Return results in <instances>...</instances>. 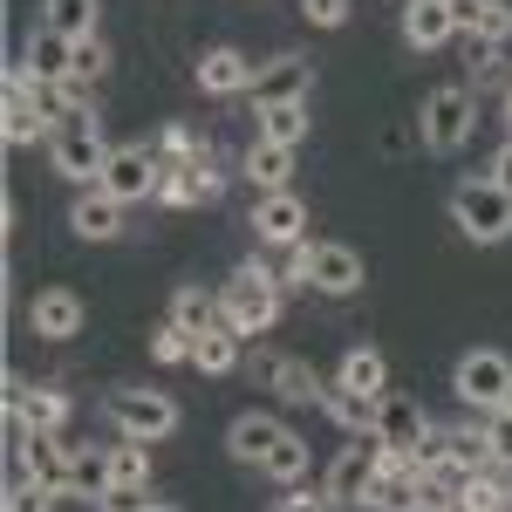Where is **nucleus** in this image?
<instances>
[{
    "label": "nucleus",
    "instance_id": "6",
    "mask_svg": "<svg viewBox=\"0 0 512 512\" xmlns=\"http://www.w3.org/2000/svg\"><path fill=\"white\" fill-rule=\"evenodd\" d=\"M164 185V158L151 144H117L110 164H103V178H96V192H110L117 205H137V198H158Z\"/></svg>",
    "mask_w": 512,
    "mask_h": 512
},
{
    "label": "nucleus",
    "instance_id": "14",
    "mask_svg": "<svg viewBox=\"0 0 512 512\" xmlns=\"http://www.w3.org/2000/svg\"><path fill=\"white\" fill-rule=\"evenodd\" d=\"M308 82H315V69H308V55H274V62H260V76H253V110H267V103H308Z\"/></svg>",
    "mask_w": 512,
    "mask_h": 512
},
{
    "label": "nucleus",
    "instance_id": "2",
    "mask_svg": "<svg viewBox=\"0 0 512 512\" xmlns=\"http://www.w3.org/2000/svg\"><path fill=\"white\" fill-rule=\"evenodd\" d=\"M451 226L478 246H499L512 239V192H499L492 178H465V185H451Z\"/></svg>",
    "mask_w": 512,
    "mask_h": 512
},
{
    "label": "nucleus",
    "instance_id": "41",
    "mask_svg": "<svg viewBox=\"0 0 512 512\" xmlns=\"http://www.w3.org/2000/svg\"><path fill=\"white\" fill-rule=\"evenodd\" d=\"M301 14L315 28H349V0H301Z\"/></svg>",
    "mask_w": 512,
    "mask_h": 512
},
{
    "label": "nucleus",
    "instance_id": "5",
    "mask_svg": "<svg viewBox=\"0 0 512 512\" xmlns=\"http://www.w3.org/2000/svg\"><path fill=\"white\" fill-rule=\"evenodd\" d=\"M110 151H117V144H103L96 117H76V123H62V130L48 137V164H55L69 185H89V192H96V178H103Z\"/></svg>",
    "mask_w": 512,
    "mask_h": 512
},
{
    "label": "nucleus",
    "instance_id": "47",
    "mask_svg": "<svg viewBox=\"0 0 512 512\" xmlns=\"http://www.w3.org/2000/svg\"><path fill=\"white\" fill-rule=\"evenodd\" d=\"M499 410H512V390H506V403H499Z\"/></svg>",
    "mask_w": 512,
    "mask_h": 512
},
{
    "label": "nucleus",
    "instance_id": "17",
    "mask_svg": "<svg viewBox=\"0 0 512 512\" xmlns=\"http://www.w3.org/2000/svg\"><path fill=\"white\" fill-rule=\"evenodd\" d=\"M403 41H410V48H424V55L451 48V41H458L451 7H444V0H410V7H403Z\"/></svg>",
    "mask_w": 512,
    "mask_h": 512
},
{
    "label": "nucleus",
    "instance_id": "45",
    "mask_svg": "<svg viewBox=\"0 0 512 512\" xmlns=\"http://www.w3.org/2000/svg\"><path fill=\"white\" fill-rule=\"evenodd\" d=\"M151 512H185V506H171V499H158V506H151Z\"/></svg>",
    "mask_w": 512,
    "mask_h": 512
},
{
    "label": "nucleus",
    "instance_id": "7",
    "mask_svg": "<svg viewBox=\"0 0 512 512\" xmlns=\"http://www.w3.org/2000/svg\"><path fill=\"white\" fill-rule=\"evenodd\" d=\"M76 444L82 437H69V431H14V472L69 492V458H76Z\"/></svg>",
    "mask_w": 512,
    "mask_h": 512
},
{
    "label": "nucleus",
    "instance_id": "25",
    "mask_svg": "<svg viewBox=\"0 0 512 512\" xmlns=\"http://www.w3.org/2000/svg\"><path fill=\"white\" fill-rule=\"evenodd\" d=\"M369 512H431V492L417 472H383L369 492Z\"/></svg>",
    "mask_w": 512,
    "mask_h": 512
},
{
    "label": "nucleus",
    "instance_id": "44",
    "mask_svg": "<svg viewBox=\"0 0 512 512\" xmlns=\"http://www.w3.org/2000/svg\"><path fill=\"white\" fill-rule=\"evenodd\" d=\"M444 512H478V506H465V499H451V506H444Z\"/></svg>",
    "mask_w": 512,
    "mask_h": 512
},
{
    "label": "nucleus",
    "instance_id": "12",
    "mask_svg": "<svg viewBox=\"0 0 512 512\" xmlns=\"http://www.w3.org/2000/svg\"><path fill=\"white\" fill-rule=\"evenodd\" d=\"M89 308H82L76 287H41L35 301H28V328H35L41 342H76Z\"/></svg>",
    "mask_w": 512,
    "mask_h": 512
},
{
    "label": "nucleus",
    "instance_id": "18",
    "mask_svg": "<svg viewBox=\"0 0 512 512\" xmlns=\"http://www.w3.org/2000/svg\"><path fill=\"white\" fill-rule=\"evenodd\" d=\"M253 76H260V69H253L239 48H205L192 82L205 89V96H239V89H253Z\"/></svg>",
    "mask_w": 512,
    "mask_h": 512
},
{
    "label": "nucleus",
    "instance_id": "15",
    "mask_svg": "<svg viewBox=\"0 0 512 512\" xmlns=\"http://www.w3.org/2000/svg\"><path fill=\"white\" fill-rule=\"evenodd\" d=\"M280 437H287V424H280V417H267V410H239L233 424H226V451H233L239 465H267Z\"/></svg>",
    "mask_w": 512,
    "mask_h": 512
},
{
    "label": "nucleus",
    "instance_id": "19",
    "mask_svg": "<svg viewBox=\"0 0 512 512\" xmlns=\"http://www.w3.org/2000/svg\"><path fill=\"white\" fill-rule=\"evenodd\" d=\"M21 69H28L35 82H62V76H76V41L55 35V28H35V35H28V48H21Z\"/></svg>",
    "mask_w": 512,
    "mask_h": 512
},
{
    "label": "nucleus",
    "instance_id": "3",
    "mask_svg": "<svg viewBox=\"0 0 512 512\" xmlns=\"http://www.w3.org/2000/svg\"><path fill=\"white\" fill-rule=\"evenodd\" d=\"M417 130H424V151H437V158H444V151H465V137L478 130V89H465V82L431 89Z\"/></svg>",
    "mask_w": 512,
    "mask_h": 512
},
{
    "label": "nucleus",
    "instance_id": "32",
    "mask_svg": "<svg viewBox=\"0 0 512 512\" xmlns=\"http://www.w3.org/2000/svg\"><path fill=\"white\" fill-rule=\"evenodd\" d=\"M465 35L485 41V48H506V41H512V7H506V0H485V7H478V21L465 28Z\"/></svg>",
    "mask_w": 512,
    "mask_h": 512
},
{
    "label": "nucleus",
    "instance_id": "24",
    "mask_svg": "<svg viewBox=\"0 0 512 512\" xmlns=\"http://www.w3.org/2000/svg\"><path fill=\"white\" fill-rule=\"evenodd\" d=\"M246 178L267 185V192H294V151L274 144V137H253L246 144Z\"/></svg>",
    "mask_w": 512,
    "mask_h": 512
},
{
    "label": "nucleus",
    "instance_id": "13",
    "mask_svg": "<svg viewBox=\"0 0 512 512\" xmlns=\"http://www.w3.org/2000/svg\"><path fill=\"white\" fill-rule=\"evenodd\" d=\"M7 417H14V431H62L69 424V396L7 376Z\"/></svg>",
    "mask_w": 512,
    "mask_h": 512
},
{
    "label": "nucleus",
    "instance_id": "42",
    "mask_svg": "<svg viewBox=\"0 0 512 512\" xmlns=\"http://www.w3.org/2000/svg\"><path fill=\"white\" fill-rule=\"evenodd\" d=\"M485 178H492L499 192H512V137L499 144V158H492V171H485Z\"/></svg>",
    "mask_w": 512,
    "mask_h": 512
},
{
    "label": "nucleus",
    "instance_id": "8",
    "mask_svg": "<svg viewBox=\"0 0 512 512\" xmlns=\"http://www.w3.org/2000/svg\"><path fill=\"white\" fill-rule=\"evenodd\" d=\"M376 478H383V444H376V437H349L342 458L328 465V499H335V506H369Z\"/></svg>",
    "mask_w": 512,
    "mask_h": 512
},
{
    "label": "nucleus",
    "instance_id": "21",
    "mask_svg": "<svg viewBox=\"0 0 512 512\" xmlns=\"http://www.w3.org/2000/svg\"><path fill=\"white\" fill-rule=\"evenodd\" d=\"M192 369H198V376H233V369H246V335L226 328V321L205 328V335L192 342Z\"/></svg>",
    "mask_w": 512,
    "mask_h": 512
},
{
    "label": "nucleus",
    "instance_id": "40",
    "mask_svg": "<svg viewBox=\"0 0 512 512\" xmlns=\"http://www.w3.org/2000/svg\"><path fill=\"white\" fill-rule=\"evenodd\" d=\"M103 69H110V48H103L96 35H89V41H76V82H96Z\"/></svg>",
    "mask_w": 512,
    "mask_h": 512
},
{
    "label": "nucleus",
    "instance_id": "34",
    "mask_svg": "<svg viewBox=\"0 0 512 512\" xmlns=\"http://www.w3.org/2000/svg\"><path fill=\"white\" fill-rule=\"evenodd\" d=\"M55 485H41V478H21L14 472V485H7V512H55Z\"/></svg>",
    "mask_w": 512,
    "mask_h": 512
},
{
    "label": "nucleus",
    "instance_id": "22",
    "mask_svg": "<svg viewBox=\"0 0 512 512\" xmlns=\"http://www.w3.org/2000/svg\"><path fill=\"white\" fill-rule=\"evenodd\" d=\"M123 212L130 205H117L110 192H82L69 205V226H76V239H123Z\"/></svg>",
    "mask_w": 512,
    "mask_h": 512
},
{
    "label": "nucleus",
    "instance_id": "10",
    "mask_svg": "<svg viewBox=\"0 0 512 512\" xmlns=\"http://www.w3.org/2000/svg\"><path fill=\"white\" fill-rule=\"evenodd\" d=\"M246 369L280 396V403H321V376L301 362V355H280V349H246Z\"/></svg>",
    "mask_w": 512,
    "mask_h": 512
},
{
    "label": "nucleus",
    "instance_id": "9",
    "mask_svg": "<svg viewBox=\"0 0 512 512\" xmlns=\"http://www.w3.org/2000/svg\"><path fill=\"white\" fill-rule=\"evenodd\" d=\"M451 390H458V403H472V410H499L506 390H512V362L499 349H465L458 376H451Z\"/></svg>",
    "mask_w": 512,
    "mask_h": 512
},
{
    "label": "nucleus",
    "instance_id": "11",
    "mask_svg": "<svg viewBox=\"0 0 512 512\" xmlns=\"http://www.w3.org/2000/svg\"><path fill=\"white\" fill-rule=\"evenodd\" d=\"M253 239L260 246H308V205H301V192H260V205H253Z\"/></svg>",
    "mask_w": 512,
    "mask_h": 512
},
{
    "label": "nucleus",
    "instance_id": "36",
    "mask_svg": "<svg viewBox=\"0 0 512 512\" xmlns=\"http://www.w3.org/2000/svg\"><path fill=\"white\" fill-rule=\"evenodd\" d=\"M158 499H151V485H110L103 499H96V512H151Z\"/></svg>",
    "mask_w": 512,
    "mask_h": 512
},
{
    "label": "nucleus",
    "instance_id": "30",
    "mask_svg": "<svg viewBox=\"0 0 512 512\" xmlns=\"http://www.w3.org/2000/svg\"><path fill=\"white\" fill-rule=\"evenodd\" d=\"M260 472L274 478L280 492H294V485H308V437H294V431H287V437L274 444V458H267Z\"/></svg>",
    "mask_w": 512,
    "mask_h": 512
},
{
    "label": "nucleus",
    "instance_id": "33",
    "mask_svg": "<svg viewBox=\"0 0 512 512\" xmlns=\"http://www.w3.org/2000/svg\"><path fill=\"white\" fill-rule=\"evenodd\" d=\"M158 158H164V171H178V164H198V158H205V144H198V137L185 130V123H164Z\"/></svg>",
    "mask_w": 512,
    "mask_h": 512
},
{
    "label": "nucleus",
    "instance_id": "38",
    "mask_svg": "<svg viewBox=\"0 0 512 512\" xmlns=\"http://www.w3.org/2000/svg\"><path fill=\"white\" fill-rule=\"evenodd\" d=\"M280 512H342L328 499V485H294V492H280Z\"/></svg>",
    "mask_w": 512,
    "mask_h": 512
},
{
    "label": "nucleus",
    "instance_id": "29",
    "mask_svg": "<svg viewBox=\"0 0 512 512\" xmlns=\"http://www.w3.org/2000/svg\"><path fill=\"white\" fill-rule=\"evenodd\" d=\"M308 123H315L308 103H267V110H260V137H274V144H287V151H301Z\"/></svg>",
    "mask_w": 512,
    "mask_h": 512
},
{
    "label": "nucleus",
    "instance_id": "4",
    "mask_svg": "<svg viewBox=\"0 0 512 512\" xmlns=\"http://www.w3.org/2000/svg\"><path fill=\"white\" fill-rule=\"evenodd\" d=\"M110 424H117L123 437H137V444H164V437L178 431V403L164 390L123 383V390H110Z\"/></svg>",
    "mask_w": 512,
    "mask_h": 512
},
{
    "label": "nucleus",
    "instance_id": "1",
    "mask_svg": "<svg viewBox=\"0 0 512 512\" xmlns=\"http://www.w3.org/2000/svg\"><path fill=\"white\" fill-rule=\"evenodd\" d=\"M219 315L226 328H239L246 342H260L280 321V280L267 274V260H239V274L219 287Z\"/></svg>",
    "mask_w": 512,
    "mask_h": 512
},
{
    "label": "nucleus",
    "instance_id": "35",
    "mask_svg": "<svg viewBox=\"0 0 512 512\" xmlns=\"http://www.w3.org/2000/svg\"><path fill=\"white\" fill-rule=\"evenodd\" d=\"M192 342L198 335H185L178 321H164L158 335H151V362H192Z\"/></svg>",
    "mask_w": 512,
    "mask_h": 512
},
{
    "label": "nucleus",
    "instance_id": "26",
    "mask_svg": "<svg viewBox=\"0 0 512 512\" xmlns=\"http://www.w3.org/2000/svg\"><path fill=\"white\" fill-rule=\"evenodd\" d=\"M96 21H103L96 0H41V28H55V35H69V41H89Z\"/></svg>",
    "mask_w": 512,
    "mask_h": 512
},
{
    "label": "nucleus",
    "instance_id": "43",
    "mask_svg": "<svg viewBox=\"0 0 512 512\" xmlns=\"http://www.w3.org/2000/svg\"><path fill=\"white\" fill-rule=\"evenodd\" d=\"M444 7H451V21H458V35H465V28L478 21V7H485V0H444Z\"/></svg>",
    "mask_w": 512,
    "mask_h": 512
},
{
    "label": "nucleus",
    "instance_id": "28",
    "mask_svg": "<svg viewBox=\"0 0 512 512\" xmlns=\"http://www.w3.org/2000/svg\"><path fill=\"white\" fill-rule=\"evenodd\" d=\"M171 321H178V328H185V335H205V328H219V294H212V287H178V294H171Z\"/></svg>",
    "mask_w": 512,
    "mask_h": 512
},
{
    "label": "nucleus",
    "instance_id": "16",
    "mask_svg": "<svg viewBox=\"0 0 512 512\" xmlns=\"http://www.w3.org/2000/svg\"><path fill=\"white\" fill-rule=\"evenodd\" d=\"M226 192L219 185V164L212 158H198V164H178V171H164V185H158V205H212V198Z\"/></svg>",
    "mask_w": 512,
    "mask_h": 512
},
{
    "label": "nucleus",
    "instance_id": "27",
    "mask_svg": "<svg viewBox=\"0 0 512 512\" xmlns=\"http://www.w3.org/2000/svg\"><path fill=\"white\" fill-rule=\"evenodd\" d=\"M321 410H328V417H335L349 437H376V396H355V390H342V383H335V390L321 396Z\"/></svg>",
    "mask_w": 512,
    "mask_h": 512
},
{
    "label": "nucleus",
    "instance_id": "23",
    "mask_svg": "<svg viewBox=\"0 0 512 512\" xmlns=\"http://www.w3.org/2000/svg\"><path fill=\"white\" fill-rule=\"evenodd\" d=\"M335 383L355 390V396H390V362H383V349L355 342V349L342 355V369H335Z\"/></svg>",
    "mask_w": 512,
    "mask_h": 512
},
{
    "label": "nucleus",
    "instance_id": "37",
    "mask_svg": "<svg viewBox=\"0 0 512 512\" xmlns=\"http://www.w3.org/2000/svg\"><path fill=\"white\" fill-rule=\"evenodd\" d=\"M485 444H492V465H512V410H485Z\"/></svg>",
    "mask_w": 512,
    "mask_h": 512
},
{
    "label": "nucleus",
    "instance_id": "20",
    "mask_svg": "<svg viewBox=\"0 0 512 512\" xmlns=\"http://www.w3.org/2000/svg\"><path fill=\"white\" fill-rule=\"evenodd\" d=\"M362 287V253L342 239H315V294H355Z\"/></svg>",
    "mask_w": 512,
    "mask_h": 512
},
{
    "label": "nucleus",
    "instance_id": "46",
    "mask_svg": "<svg viewBox=\"0 0 512 512\" xmlns=\"http://www.w3.org/2000/svg\"><path fill=\"white\" fill-rule=\"evenodd\" d=\"M506 130H512V89H506Z\"/></svg>",
    "mask_w": 512,
    "mask_h": 512
},
{
    "label": "nucleus",
    "instance_id": "31",
    "mask_svg": "<svg viewBox=\"0 0 512 512\" xmlns=\"http://www.w3.org/2000/svg\"><path fill=\"white\" fill-rule=\"evenodd\" d=\"M110 485H151V444H137V437L110 444Z\"/></svg>",
    "mask_w": 512,
    "mask_h": 512
},
{
    "label": "nucleus",
    "instance_id": "39",
    "mask_svg": "<svg viewBox=\"0 0 512 512\" xmlns=\"http://www.w3.org/2000/svg\"><path fill=\"white\" fill-rule=\"evenodd\" d=\"M280 287H315V239L287 253V267H280Z\"/></svg>",
    "mask_w": 512,
    "mask_h": 512
}]
</instances>
